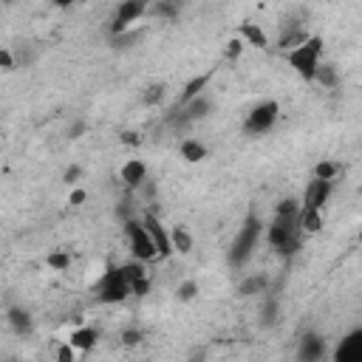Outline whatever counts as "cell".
I'll return each instance as SVG.
<instances>
[{"instance_id":"6da1fadb","label":"cell","mask_w":362,"mask_h":362,"mask_svg":"<svg viewBox=\"0 0 362 362\" xmlns=\"http://www.w3.org/2000/svg\"><path fill=\"white\" fill-rule=\"evenodd\" d=\"M288 65L303 82L317 79V68L322 65V40L320 37H305L288 51Z\"/></svg>"},{"instance_id":"7a4b0ae2","label":"cell","mask_w":362,"mask_h":362,"mask_svg":"<svg viewBox=\"0 0 362 362\" xmlns=\"http://www.w3.org/2000/svg\"><path fill=\"white\" fill-rule=\"evenodd\" d=\"M300 215H274L266 226V240L277 255H291L300 246Z\"/></svg>"},{"instance_id":"3957f363","label":"cell","mask_w":362,"mask_h":362,"mask_svg":"<svg viewBox=\"0 0 362 362\" xmlns=\"http://www.w3.org/2000/svg\"><path fill=\"white\" fill-rule=\"evenodd\" d=\"M260 232H263L260 218H257V215H249V218L243 221V226L238 229V235H235L229 252H226L229 266L238 269V266H243V263L252 257V252H255V246H257V240H260Z\"/></svg>"},{"instance_id":"277c9868","label":"cell","mask_w":362,"mask_h":362,"mask_svg":"<svg viewBox=\"0 0 362 362\" xmlns=\"http://www.w3.org/2000/svg\"><path fill=\"white\" fill-rule=\"evenodd\" d=\"M124 235H127V246H130L133 260H139V263H150V260L158 257L156 243H153V238H150V232H147V226H144L141 221L127 218V221H124Z\"/></svg>"},{"instance_id":"5b68a950","label":"cell","mask_w":362,"mask_h":362,"mask_svg":"<svg viewBox=\"0 0 362 362\" xmlns=\"http://www.w3.org/2000/svg\"><path fill=\"white\" fill-rule=\"evenodd\" d=\"M96 294H99L102 303H122V300H127L133 294L130 291V283H127V277L122 272V266H110L102 274V280L96 283Z\"/></svg>"},{"instance_id":"8992f818","label":"cell","mask_w":362,"mask_h":362,"mask_svg":"<svg viewBox=\"0 0 362 362\" xmlns=\"http://www.w3.org/2000/svg\"><path fill=\"white\" fill-rule=\"evenodd\" d=\"M147 14V3L144 0H122L116 8H113V23H110V37H122L130 31V25L136 20H141Z\"/></svg>"},{"instance_id":"52a82bcc","label":"cell","mask_w":362,"mask_h":362,"mask_svg":"<svg viewBox=\"0 0 362 362\" xmlns=\"http://www.w3.org/2000/svg\"><path fill=\"white\" fill-rule=\"evenodd\" d=\"M277 116H280V105L274 102V99H266V102H257L249 113H246V122H243V127H246V133H266V130H272L274 127V122H277Z\"/></svg>"},{"instance_id":"ba28073f","label":"cell","mask_w":362,"mask_h":362,"mask_svg":"<svg viewBox=\"0 0 362 362\" xmlns=\"http://www.w3.org/2000/svg\"><path fill=\"white\" fill-rule=\"evenodd\" d=\"M141 223L147 226V232H150V238H153V243H156L158 260H164V257L175 255V252H173V240H170V229L158 221V215H156V212H144V215H141Z\"/></svg>"},{"instance_id":"9c48e42d","label":"cell","mask_w":362,"mask_h":362,"mask_svg":"<svg viewBox=\"0 0 362 362\" xmlns=\"http://www.w3.org/2000/svg\"><path fill=\"white\" fill-rule=\"evenodd\" d=\"M331 362H362V325L351 328L334 348Z\"/></svg>"},{"instance_id":"30bf717a","label":"cell","mask_w":362,"mask_h":362,"mask_svg":"<svg viewBox=\"0 0 362 362\" xmlns=\"http://www.w3.org/2000/svg\"><path fill=\"white\" fill-rule=\"evenodd\" d=\"M331 189H334V184H331V181L311 178V181H308V187H305V192H303L300 206H303V209H322V206L328 204V198H331Z\"/></svg>"},{"instance_id":"8fae6325","label":"cell","mask_w":362,"mask_h":362,"mask_svg":"<svg viewBox=\"0 0 362 362\" xmlns=\"http://www.w3.org/2000/svg\"><path fill=\"white\" fill-rule=\"evenodd\" d=\"M325 356V339L320 334H303L297 342V362H322Z\"/></svg>"},{"instance_id":"7c38bea8","label":"cell","mask_w":362,"mask_h":362,"mask_svg":"<svg viewBox=\"0 0 362 362\" xmlns=\"http://www.w3.org/2000/svg\"><path fill=\"white\" fill-rule=\"evenodd\" d=\"M209 110H212L209 96H198V99H192V102H187V105H178V116H175V122H178V124H189V122L204 119Z\"/></svg>"},{"instance_id":"4fadbf2b","label":"cell","mask_w":362,"mask_h":362,"mask_svg":"<svg viewBox=\"0 0 362 362\" xmlns=\"http://www.w3.org/2000/svg\"><path fill=\"white\" fill-rule=\"evenodd\" d=\"M119 178L124 181V187L139 189V187L147 181V164H144L141 158H127V161L122 164V170H119Z\"/></svg>"},{"instance_id":"5bb4252c","label":"cell","mask_w":362,"mask_h":362,"mask_svg":"<svg viewBox=\"0 0 362 362\" xmlns=\"http://www.w3.org/2000/svg\"><path fill=\"white\" fill-rule=\"evenodd\" d=\"M240 40H243V45H252V48H269V34L263 31V25L260 23H252V20H246V23H240Z\"/></svg>"},{"instance_id":"9a60e30c","label":"cell","mask_w":362,"mask_h":362,"mask_svg":"<svg viewBox=\"0 0 362 362\" xmlns=\"http://www.w3.org/2000/svg\"><path fill=\"white\" fill-rule=\"evenodd\" d=\"M178 153H181V158H184V161H189V164H198V161H204V158L209 156L206 144H204V141H198V139H181Z\"/></svg>"},{"instance_id":"2e32d148","label":"cell","mask_w":362,"mask_h":362,"mask_svg":"<svg viewBox=\"0 0 362 362\" xmlns=\"http://www.w3.org/2000/svg\"><path fill=\"white\" fill-rule=\"evenodd\" d=\"M96 339H99V331H96V328H90V325L74 328V331L68 334V342H71L76 351H90V348L96 345Z\"/></svg>"},{"instance_id":"e0dca14e","label":"cell","mask_w":362,"mask_h":362,"mask_svg":"<svg viewBox=\"0 0 362 362\" xmlns=\"http://www.w3.org/2000/svg\"><path fill=\"white\" fill-rule=\"evenodd\" d=\"M6 320H8V325H11L17 334H31V331H34L31 314H28L25 308H20V305H11V308L6 311Z\"/></svg>"},{"instance_id":"ac0fdd59","label":"cell","mask_w":362,"mask_h":362,"mask_svg":"<svg viewBox=\"0 0 362 362\" xmlns=\"http://www.w3.org/2000/svg\"><path fill=\"white\" fill-rule=\"evenodd\" d=\"M170 240H173V252L175 255H189L192 246H195V240H192V235H189L187 226H173L170 229Z\"/></svg>"},{"instance_id":"d6986e66","label":"cell","mask_w":362,"mask_h":362,"mask_svg":"<svg viewBox=\"0 0 362 362\" xmlns=\"http://www.w3.org/2000/svg\"><path fill=\"white\" fill-rule=\"evenodd\" d=\"M300 229L303 232H320L322 229V209H303L300 212Z\"/></svg>"},{"instance_id":"ffe728a7","label":"cell","mask_w":362,"mask_h":362,"mask_svg":"<svg viewBox=\"0 0 362 362\" xmlns=\"http://www.w3.org/2000/svg\"><path fill=\"white\" fill-rule=\"evenodd\" d=\"M206 82H209V76H195L192 82H187V85H184V93H181V99H178V105H187V102H192V99L204 96L201 90L206 88Z\"/></svg>"},{"instance_id":"44dd1931","label":"cell","mask_w":362,"mask_h":362,"mask_svg":"<svg viewBox=\"0 0 362 362\" xmlns=\"http://www.w3.org/2000/svg\"><path fill=\"white\" fill-rule=\"evenodd\" d=\"M317 85H322V88H337V82H339V76H337V71H334V65H328V62H322L320 68H317V79H314Z\"/></svg>"},{"instance_id":"7402d4cb","label":"cell","mask_w":362,"mask_h":362,"mask_svg":"<svg viewBox=\"0 0 362 362\" xmlns=\"http://www.w3.org/2000/svg\"><path fill=\"white\" fill-rule=\"evenodd\" d=\"M337 173H339V167H337L331 158H322V161H317V167H314V178H320V181H331V184H334Z\"/></svg>"},{"instance_id":"603a6c76","label":"cell","mask_w":362,"mask_h":362,"mask_svg":"<svg viewBox=\"0 0 362 362\" xmlns=\"http://www.w3.org/2000/svg\"><path fill=\"white\" fill-rule=\"evenodd\" d=\"M45 266H48V269H54V272H65V269L71 266V255H68V252H62V249L48 252V255H45Z\"/></svg>"},{"instance_id":"cb8c5ba5","label":"cell","mask_w":362,"mask_h":362,"mask_svg":"<svg viewBox=\"0 0 362 362\" xmlns=\"http://www.w3.org/2000/svg\"><path fill=\"white\" fill-rule=\"evenodd\" d=\"M263 286H266V277H263V274H252V277H246V280L238 286V291H240V294H257Z\"/></svg>"},{"instance_id":"d4e9b609","label":"cell","mask_w":362,"mask_h":362,"mask_svg":"<svg viewBox=\"0 0 362 362\" xmlns=\"http://www.w3.org/2000/svg\"><path fill=\"white\" fill-rule=\"evenodd\" d=\"M195 294H198V283H195V280H184V283L175 288V297H178L181 303H189V300H195Z\"/></svg>"},{"instance_id":"484cf974","label":"cell","mask_w":362,"mask_h":362,"mask_svg":"<svg viewBox=\"0 0 362 362\" xmlns=\"http://www.w3.org/2000/svg\"><path fill=\"white\" fill-rule=\"evenodd\" d=\"M54 356H57V362H74V359H76V348H74V345L65 339L62 345H57Z\"/></svg>"},{"instance_id":"4316f807","label":"cell","mask_w":362,"mask_h":362,"mask_svg":"<svg viewBox=\"0 0 362 362\" xmlns=\"http://www.w3.org/2000/svg\"><path fill=\"white\" fill-rule=\"evenodd\" d=\"M243 48H246V45H243V40H240V37H235V40H229V42H226L223 57H226V59H238V57L243 54Z\"/></svg>"},{"instance_id":"83f0119b","label":"cell","mask_w":362,"mask_h":362,"mask_svg":"<svg viewBox=\"0 0 362 362\" xmlns=\"http://www.w3.org/2000/svg\"><path fill=\"white\" fill-rule=\"evenodd\" d=\"M0 68H3L6 74L17 68V62H14V54H11V48H8V45H3V48H0Z\"/></svg>"},{"instance_id":"f1b7e54d","label":"cell","mask_w":362,"mask_h":362,"mask_svg":"<svg viewBox=\"0 0 362 362\" xmlns=\"http://www.w3.org/2000/svg\"><path fill=\"white\" fill-rule=\"evenodd\" d=\"M161 99H164V88H161V85L147 88V93H144V105H158Z\"/></svg>"},{"instance_id":"f546056e","label":"cell","mask_w":362,"mask_h":362,"mask_svg":"<svg viewBox=\"0 0 362 362\" xmlns=\"http://www.w3.org/2000/svg\"><path fill=\"white\" fill-rule=\"evenodd\" d=\"M153 14H158V17H175V14H178V6H173V3H158V6H153Z\"/></svg>"},{"instance_id":"4dcf8cb0","label":"cell","mask_w":362,"mask_h":362,"mask_svg":"<svg viewBox=\"0 0 362 362\" xmlns=\"http://www.w3.org/2000/svg\"><path fill=\"white\" fill-rule=\"evenodd\" d=\"M122 342H124L127 348H133V345H139V342H141V331H139V328H127V331L122 334Z\"/></svg>"},{"instance_id":"1f68e13d","label":"cell","mask_w":362,"mask_h":362,"mask_svg":"<svg viewBox=\"0 0 362 362\" xmlns=\"http://www.w3.org/2000/svg\"><path fill=\"white\" fill-rule=\"evenodd\" d=\"M85 198H88V192H85L82 187H74V189H71V195H68V204H71V206H82V204H85Z\"/></svg>"},{"instance_id":"d6a6232c","label":"cell","mask_w":362,"mask_h":362,"mask_svg":"<svg viewBox=\"0 0 362 362\" xmlns=\"http://www.w3.org/2000/svg\"><path fill=\"white\" fill-rule=\"evenodd\" d=\"M85 130H88V122H85V119H79V122H74V124H71L68 139H82V136H85Z\"/></svg>"},{"instance_id":"836d02e7","label":"cell","mask_w":362,"mask_h":362,"mask_svg":"<svg viewBox=\"0 0 362 362\" xmlns=\"http://www.w3.org/2000/svg\"><path fill=\"white\" fill-rule=\"evenodd\" d=\"M79 175H82V170H79L76 164H71V167L65 170V175H62V178H65V184H71V187H74V184L79 181Z\"/></svg>"},{"instance_id":"e575fe53","label":"cell","mask_w":362,"mask_h":362,"mask_svg":"<svg viewBox=\"0 0 362 362\" xmlns=\"http://www.w3.org/2000/svg\"><path fill=\"white\" fill-rule=\"evenodd\" d=\"M122 141H124V144H136V147H139V144H141V136L127 130V133H122Z\"/></svg>"},{"instance_id":"d590c367","label":"cell","mask_w":362,"mask_h":362,"mask_svg":"<svg viewBox=\"0 0 362 362\" xmlns=\"http://www.w3.org/2000/svg\"><path fill=\"white\" fill-rule=\"evenodd\" d=\"M204 359H206V354H204V351H195V354L189 356V362H204Z\"/></svg>"}]
</instances>
